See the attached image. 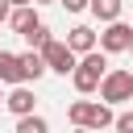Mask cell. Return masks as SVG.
Wrapping results in <instances>:
<instances>
[{
    "label": "cell",
    "mask_w": 133,
    "mask_h": 133,
    "mask_svg": "<svg viewBox=\"0 0 133 133\" xmlns=\"http://www.w3.org/2000/svg\"><path fill=\"white\" fill-rule=\"evenodd\" d=\"M8 4H12V8H29L33 0H8Z\"/></svg>",
    "instance_id": "obj_17"
},
{
    "label": "cell",
    "mask_w": 133,
    "mask_h": 133,
    "mask_svg": "<svg viewBox=\"0 0 133 133\" xmlns=\"http://www.w3.org/2000/svg\"><path fill=\"white\" fill-rule=\"evenodd\" d=\"M75 133H91V129H75Z\"/></svg>",
    "instance_id": "obj_19"
},
{
    "label": "cell",
    "mask_w": 133,
    "mask_h": 133,
    "mask_svg": "<svg viewBox=\"0 0 133 133\" xmlns=\"http://www.w3.org/2000/svg\"><path fill=\"white\" fill-rule=\"evenodd\" d=\"M66 116H71L75 129H91V133H100V129H108V125L116 121V112H112L108 104H100V100H75V104L66 108Z\"/></svg>",
    "instance_id": "obj_2"
},
{
    "label": "cell",
    "mask_w": 133,
    "mask_h": 133,
    "mask_svg": "<svg viewBox=\"0 0 133 133\" xmlns=\"http://www.w3.org/2000/svg\"><path fill=\"white\" fill-rule=\"evenodd\" d=\"M8 17H12V4H8V0H0V25H4Z\"/></svg>",
    "instance_id": "obj_16"
},
{
    "label": "cell",
    "mask_w": 133,
    "mask_h": 133,
    "mask_svg": "<svg viewBox=\"0 0 133 133\" xmlns=\"http://www.w3.org/2000/svg\"><path fill=\"white\" fill-rule=\"evenodd\" d=\"M133 100V71H108L104 83H100V104L116 108V104H129Z\"/></svg>",
    "instance_id": "obj_3"
},
{
    "label": "cell",
    "mask_w": 133,
    "mask_h": 133,
    "mask_svg": "<svg viewBox=\"0 0 133 133\" xmlns=\"http://www.w3.org/2000/svg\"><path fill=\"white\" fill-rule=\"evenodd\" d=\"M33 87H12L8 96H4V108L17 116V121H25V116H33Z\"/></svg>",
    "instance_id": "obj_7"
},
{
    "label": "cell",
    "mask_w": 133,
    "mask_h": 133,
    "mask_svg": "<svg viewBox=\"0 0 133 133\" xmlns=\"http://www.w3.org/2000/svg\"><path fill=\"white\" fill-rule=\"evenodd\" d=\"M104 75H108V54H104V50H96V54H83V58H79V66H75L71 83H75V91H79V96H91V91H100Z\"/></svg>",
    "instance_id": "obj_1"
},
{
    "label": "cell",
    "mask_w": 133,
    "mask_h": 133,
    "mask_svg": "<svg viewBox=\"0 0 133 133\" xmlns=\"http://www.w3.org/2000/svg\"><path fill=\"white\" fill-rule=\"evenodd\" d=\"M121 8H125V0H91V4H87V12H91L96 21H104V25L121 21Z\"/></svg>",
    "instance_id": "obj_11"
},
{
    "label": "cell",
    "mask_w": 133,
    "mask_h": 133,
    "mask_svg": "<svg viewBox=\"0 0 133 133\" xmlns=\"http://www.w3.org/2000/svg\"><path fill=\"white\" fill-rule=\"evenodd\" d=\"M8 25H12V29H17L21 37H25V33H33V29L42 25V17H37V8L29 4V8H12V17H8Z\"/></svg>",
    "instance_id": "obj_9"
},
{
    "label": "cell",
    "mask_w": 133,
    "mask_h": 133,
    "mask_svg": "<svg viewBox=\"0 0 133 133\" xmlns=\"http://www.w3.org/2000/svg\"><path fill=\"white\" fill-rule=\"evenodd\" d=\"M21 58V75H25V83H37L42 75H46V58L37 54V50H25V54H17Z\"/></svg>",
    "instance_id": "obj_10"
},
{
    "label": "cell",
    "mask_w": 133,
    "mask_h": 133,
    "mask_svg": "<svg viewBox=\"0 0 133 133\" xmlns=\"http://www.w3.org/2000/svg\"><path fill=\"white\" fill-rule=\"evenodd\" d=\"M0 104H4V91H0Z\"/></svg>",
    "instance_id": "obj_20"
},
{
    "label": "cell",
    "mask_w": 133,
    "mask_h": 133,
    "mask_svg": "<svg viewBox=\"0 0 133 133\" xmlns=\"http://www.w3.org/2000/svg\"><path fill=\"white\" fill-rule=\"evenodd\" d=\"M112 129H116V133H133V112H116Z\"/></svg>",
    "instance_id": "obj_14"
},
{
    "label": "cell",
    "mask_w": 133,
    "mask_h": 133,
    "mask_svg": "<svg viewBox=\"0 0 133 133\" xmlns=\"http://www.w3.org/2000/svg\"><path fill=\"white\" fill-rule=\"evenodd\" d=\"M129 46H133V25H125V21L104 25V33H100V50L104 54H125Z\"/></svg>",
    "instance_id": "obj_5"
},
{
    "label": "cell",
    "mask_w": 133,
    "mask_h": 133,
    "mask_svg": "<svg viewBox=\"0 0 133 133\" xmlns=\"http://www.w3.org/2000/svg\"><path fill=\"white\" fill-rule=\"evenodd\" d=\"M17 133H50V125H46V116H25V121H17Z\"/></svg>",
    "instance_id": "obj_13"
},
{
    "label": "cell",
    "mask_w": 133,
    "mask_h": 133,
    "mask_svg": "<svg viewBox=\"0 0 133 133\" xmlns=\"http://www.w3.org/2000/svg\"><path fill=\"white\" fill-rule=\"evenodd\" d=\"M66 50H71L75 58H83V54H96V50H100V37H96V29H87V25H75V29L66 33Z\"/></svg>",
    "instance_id": "obj_6"
},
{
    "label": "cell",
    "mask_w": 133,
    "mask_h": 133,
    "mask_svg": "<svg viewBox=\"0 0 133 133\" xmlns=\"http://www.w3.org/2000/svg\"><path fill=\"white\" fill-rule=\"evenodd\" d=\"M42 58H46V71H54V75H75V66H79V58L66 50V42H50L46 50H42Z\"/></svg>",
    "instance_id": "obj_4"
},
{
    "label": "cell",
    "mask_w": 133,
    "mask_h": 133,
    "mask_svg": "<svg viewBox=\"0 0 133 133\" xmlns=\"http://www.w3.org/2000/svg\"><path fill=\"white\" fill-rule=\"evenodd\" d=\"M25 42H29V50H37V54H42V50H46L54 37H50V29H46V25H37L33 33H25Z\"/></svg>",
    "instance_id": "obj_12"
},
{
    "label": "cell",
    "mask_w": 133,
    "mask_h": 133,
    "mask_svg": "<svg viewBox=\"0 0 133 133\" xmlns=\"http://www.w3.org/2000/svg\"><path fill=\"white\" fill-rule=\"evenodd\" d=\"M29 87L25 83V75H21V58L12 54V50H0V87Z\"/></svg>",
    "instance_id": "obj_8"
},
{
    "label": "cell",
    "mask_w": 133,
    "mask_h": 133,
    "mask_svg": "<svg viewBox=\"0 0 133 133\" xmlns=\"http://www.w3.org/2000/svg\"><path fill=\"white\" fill-rule=\"evenodd\" d=\"M129 54H133V46H129Z\"/></svg>",
    "instance_id": "obj_21"
},
{
    "label": "cell",
    "mask_w": 133,
    "mask_h": 133,
    "mask_svg": "<svg viewBox=\"0 0 133 133\" xmlns=\"http://www.w3.org/2000/svg\"><path fill=\"white\" fill-rule=\"evenodd\" d=\"M37 4H54V0H33V8H37Z\"/></svg>",
    "instance_id": "obj_18"
},
{
    "label": "cell",
    "mask_w": 133,
    "mask_h": 133,
    "mask_svg": "<svg viewBox=\"0 0 133 133\" xmlns=\"http://www.w3.org/2000/svg\"><path fill=\"white\" fill-rule=\"evenodd\" d=\"M58 4H62V8H66V12H83V8H87V4H91V0H58Z\"/></svg>",
    "instance_id": "obj_15"
}]
</instances>
